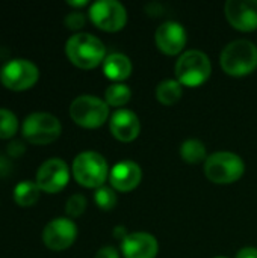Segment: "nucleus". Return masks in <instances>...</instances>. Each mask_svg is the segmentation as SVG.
<instances>
[{
	"label": "nucleus",
	"instance_id": "f257e3e1",
	"mask_svg": "<svg viewBox=\"0 0 257 258\" xmlns=\"http://www.w3.org/2000/svg\"><path fill=\"white\" fill-rule=\"evenodd\" d=\"M67 57L82 70H92L106 59L105 44L91 33H76L65 44Z\"/></svg>",
	"mask_w": 257,
	"mask_h": 258
},
{
	"label": "nucleus",
	"instance_id": "f03ea898",
	"mask_svg": "<svg viewBox=\"0 0 257 258\" xmlns=\"http://www.w3.org/2000/svg\"><path fill=\"white\" fill-rule=\"evenodd\" d=\"M221 67L224 73L242 77L253 73L257 67L256 45L245 39H238L226 45L221 53Z\"/></svg>",
	"mask_w": 257,
	"mask_h": 258
},
{
	"label": "nucleus",
	"instance_id": "7ed1b4c3",
	"mask_svg": "<svg viewBox=\"0 0 257 258\" xmlns=\"http://www.w3.org/2000/svg\"><path fill=\"white\" fill-rule=\"evenodd\" d=\"M71 169L76 181L89 189L101 187L109 175V168L105 157L95 151H83L77 154Z\"/></svg>",
	"mask_w": 257,
	"mask_h": 258
},
{
	"label": "nucleus",
	"instance_id": "20e7f679",
	"mask_svg": "<svg viewBox=\"0 0 257 258\" xmlns=\"http://www.w3.org/2000/svg\"><path fill=\"white\" fill-rule=\"evenodd\" d=\"M21 133L23 138L33 145H48L61 136L62 125L55 115L47 112H35L24 118Z\"/></svg>",
	"mask_w": 257,
	"mask_h": 258
},
{
	"label": "nucleus",
	"instance_id": "39448f33",
	"mask_svg": "<svg viewBox=\"0 0 257 258\" xmlns=\"http://www.w3.org/2000/svg\"><path fill=\"white\" fill-rule=\"evenodd\" d=\"M245 171L242 159L229 151L214 153L204 162L206 177L217 184H230L238 181Z\"/></svg>",
	"mask_w": 257,
	"mask_h": 258
},
{
	"label": "nucleus",
	"instance_id": "423d86ee",
	"mask_svg": "<svg viewBox=\"0 0 257 258\" xmlns=\"http://www.w3.org/2000/svg\"><path fill=\"white\" fill-rule=\"evenodd\" d=\"M209 57L198 50L185 51L176 63V77L180 85L195 88L203 85L211 76Z\"/></svg>",
	"mask_w": 257,
	"mask_h": 258
},
{
	"label": "nucleus",
	"instance_id": "0eeeda50",
	"mask_svg": "<svg viewBox=\"0 0 257 258\" xmlns=\"http://www.w3.org/2000/svg\"><path fill=\"white\" fill-rule=\"evenodd\" d=\"M71 119L83 128H97L109 116V106L95 95H80L70 106Z\"/></svg>",
	"mask_w": 257,
	"mask_h": 258
},
{
	"label": "nucleus",
	"instance_id": "6e6552de",
	"mask_svg": "<svg viewBox=\"0 0 257 258\" xmlns=\"http://www.w3.org/2000/svg\"><path fill=\"white\" fill-rule=\"evenodd\" d=\"M39 79L38 67L27 59H11L0 71L2 85L11 91L20 92L30 89Z\"/></svg>",
	"mask_w": 257,
	"mask_h": 258
},
{
	"label": "nucleus",
	"instance_id": "1a4fd4ad",
	"mask_svg": "<svg viewBox=\"0 0 257 258\" xmlns=\"http://www.w3.org/2000/svg\"><path fill=\"white\" fill-rule=\"evenodd\" d=\"M91 21L105 32H117L126 26V8L115 0H100L89 8Z\"/></svg>",
	"mask_w": 257,
	"mask_h": 258
},
{
	"label": "nucleus",
	"instance_id": "9d476101",
	"mask_svg": "<svg viewBox=\"0 0 257 258\" xmlns=\"http://www.w3.org/2000/svg\"><path fill=\"white\" fill-rule=\"evenodd\" d=\"M70 181V169L67 163L61 159H48L45 160L36 171L35 183L45 194H58L61 192Z\"/></svg>",
	"mask_w": 257,
	"mask_h": 258
},
{
	"label": "nucleus",
	"instance_id": "9b49d317",
	"mask_svg": "<svg viewBox=\"0 0 257 258\" xmlns=\"http://www.w3.org/2000/svg\"><path fill=\"white\" fill-rule=\"evenodd\" d=\"M77 237V227L68 218H56L42 230V242L52 251H64L70 248Z\"/></svg>",
	"mask_w": 257,
	"mask_h": 258
},
{
	"label": "nucleus",
	"instance_id": "f8f14e48",
	"mask_svg": "<svg viewBox=\"0 0 257 258\" xmlns=\"http://www.w3.org/2000/svg\"><path fill=\"white\" fill-rule=\"evenodd\" d=\"M229 23L242 32L257 29V0H229L226 3Z\"/></svg>",
	"mask_w": 257,
	"mask_h": 258
},
{
	"label": "nucleus",
	"instance_id": "ddd939ff",
	"mask_svg": "<svg viewBox=\"0 0 257 258\" xmlns=\"http://www.w3.org/2000/svg\"><path fill=\"white\" fill-rule=\"evenodd\" d=\"M156 45L158 48L170 56L179 54L186 44V32L176 21H167L156 29Z\"/></svg>",
	"mask_w": 257,
	"mask_h": 258
},
{
	"label": "nucleus",
	"instance_id": "4468645a",
	"mask_svg": "<svg viewBox=\"0 0 257 258\" xmlns=\"http://www.w3.org/2000/svg\"><path fill=\"white\" fill-rule=\"evenodd\" d=\"M121 251L124 258H155L159 245L148 233H132L121 242Z\"/></svg>",
	"mask_w": 257,
	"mask_h": 258
},
{
	"label": "nucleus",
	"instance_id": "2eb2a0df",
	"mask_svg": "<svg viewBox=\"0 0 257 258\" xmlns=\"http://www.w3.org/2000/svg\"><path fill=\"white\" fill-rule=\"evenodd\" d=\"M109 127H111V133L121 142H132L133 139L138 138L141 130L138 116L127 109L117 110L111 118Z\"/></svg>",
	"mask_w": 257,
	"mask_h": 258
},
{
	"label": "nucleus",
	"instance_id": "dca6fc26",
	"mask_svg": "<svg viewBox=\"0 0 257 258\" xmlns=\"http://www.w3.org/2000/svg\"><path fill=\"white\" fill-rule=\"evenodd\" d=\"M111 184L118 192L133 190L142 178V172L138 163L135 162H121L111 169Z\"/></svg>",
	"mask_w": 257,
	"mask_h": 258
},
{
	"label": "nucleus",
	"instance_id": "f3484780",
	"mask_svg": "<svg viewBox=\"0 0 257 258\" xmlns=\"http://www.w3.org/2000/svg\"><path fill=\"white\" fill-rule=\"evenodd\" d=\"M103 71L108 79H111L117 83H121L123 80H126L130 76L132 62L126 54L112 53V54L106 56V59L103 62Z\"/></svg>",
	"mask_w": 257,
	"mask_h": 258
},
{
	"label": "nucleus",
	"instance_id": "a211bd4d",
	"mask_svg": "<svg viewBox=\"0 0 257 258\" xmlns=\"http://www.w3.org/2000/svg\"><path fill=\"white\" fill-rule=\"evenodd\" d=\"M41 189L32 180H23L14 187V201L20 207H32L38 203Z\"/></svg>",
	"mask_w": 257,
	"mask_h": 258
},
{
	"label": "nucleus",
	"instance_id": "6ab92c4d",
	"mask_svg": "<svg viewBox=\"0 0 257 258\" xmlns=\"http://www.w3.org/2000/svg\"><path fill=\"white\" fill-rule=\"evenodd\" d=\"M182 97V85L177 80H164L156 88V98L165 106L177 103Z\"/></svg>",
	"mask_w": 257,
	"mask_h": 258
},
{
	"label": "nucleus",
	"instance_id": "aec40b11",
	"mask_svg": "<svg viewBox=\"0 0 257 258\" xmlns=\"http://www.w3.org/2000/svg\"><path fill=\"white\" fill-rule=\"evenodd\" d=\"M180 157L188 163H200L206 159V147L198 139H188L180 147Z\"/></svg>",
	"mask_w": 257,
	"mask_h": 258
},
{
	"label": "nucleus",
	"instance_id": "412c9836",
	"mask_svg": "<svg viewBox=\"0 0 257 258\" xmlns=\"http://www.w3.org/2000/svg\"><path fill=\"white\" fill-rule=\"evenodd\" d=\"M132 97V92L130 89L123 85V83H114L111 85L108 89H106V94H105V98H106V103L108 106H114V107H121L124 104L129 103Z\"/></svg>",
	"mask_w": 257,
	"mask_h": 258
},
{
	"label": "nucleus",
	"instance_id": "4be33fe9",
	"mask_svg": "<svg viewBox=\"0 0 257 258\" xmlns=\"http://www.w3.org/2000/svg\"><path fill=\"white\" fill-rule=\"evenodd\" d=\"M18 118L9 109L0 107V139H11L18 132Z\"/></svg>",
	"mask_w": 257,
	"mask_h": 258
},
{
	"label": "nucleus",
	"instance_id": "5701e85b",
	"mask_svg": "<svg viewBox=\"0 0 257 258\" xmlns=\"http://www.w3.org/2000/svg\"><path fill=\"white\" fill-rule=\"evenodd\" d=\"M94 201H95L97 207H100L101 210H112L117 206V195H115L114 189L101 186L95 190Z\"/></svg>",
	"mask_w": 257,
	"mask_h": 258
},
{
	"label": "nucleus",
	"instance_id": "b1692460",
	"mask_svg": "<svg viewBox=\"0 0 257 258\" xmlns=\"http://www.w3.org/2000/svg\"><path fill=\"white\" fill-rule=\"evenodd\" d=\"M86 210V198L80 194H74L65 204V212L70 218H79Z\"/></svg>",
	"mask_w": 257,
	"mask_h": 258
},
{
	"label": "nucleus",
	"instance_id": "393cba45",
	"mask_svg": "<svg viewBox=\"0 0 257 258\" xmlns=\"http://www.w3.org/2000/svg\"><path fill=\"white\" fill-rule=\"evenodd\" d=\"M64 23H65V26H67L68 29H71V30H79V29H82V27L85 26L86 18H85V15H83L82 12L74 11V12H70V14L64 18Z\"/></svg>",
	"mask_w": 257,
	"mask_h": 258
},
{
	"label": "nucleus",
	"instance_id": "a878e982",
	"mask_svg": "<svg viewBox=\"0 0 257 258\" xmlns=\"http://www.w3.org/2000/svg\"><path fill=\"white\" fill-rule=\"evenodd\" d=\"M6 153H8L9 157H14V159L21 157V156L26 153V145H24V142H21V141H12V142L6 147Z\"/></svg>",
	"mask_w": 257,
	"mask_h": 258
},
{
	"label": "nucleus",
	"instance_id": "bb28decb",
	"mask_svg": "<svg viewBox=\"0 0 257 258\" xmlns=\"http://www.w3.org/2000/svg\"><path fill=\"white\" fill-rule=\"evenodd\" d=\"M95 258H120V255H118V252H117L115 248H112V246H105V248H101L100 251H97Z\"/></svg>",
	"mask_w": 257,
	"mask_h": 258
},
{
	"label": "nucleus",
	"instance_id": "cd10ccee",
	"mask_svg": "<svg viewBox=\"0 0 257 258\" xmlns=\"http://www.w3.org/2000/svg\"><path fill=\"white\" fill-rule=\"evenodd\" d=\"M236 258H257V249L256 248H244L236 254Z\"/></svg>",
	"mask_w": 257,
	"mask_h": 258
},
{
	"label": "nucleus",
	"instance_id": "c85d7f7f",
	"mask_svg": "<svg viewBox=\"0 0 257 258\" xmlns=\"http://www.w3.org/2000/svg\"><path fill=\"white\" fill-rule=\"evenodd\" d=\"M70 6H74V8H82V6H86L88 5V2L86 0H82V2H73V0H68L67 2Z\"/></svg>",
	"mask_w": 257,
	"mask_h": 258
},
{
	"label": "nucleus",
	"instance_id": "c756f323",
	"mask_svg": "<svg viewBox=\"0 0 257 258\" xmlns=\"http://www.w3.org/2000/svg\"><path fill=\"white\" fill-rule=\"evenodd\" d=\"M218 258H220V257H218Z\"/></svg>",
	"mask_w": 257,
	"mask_h": 258
}]
</instances>
